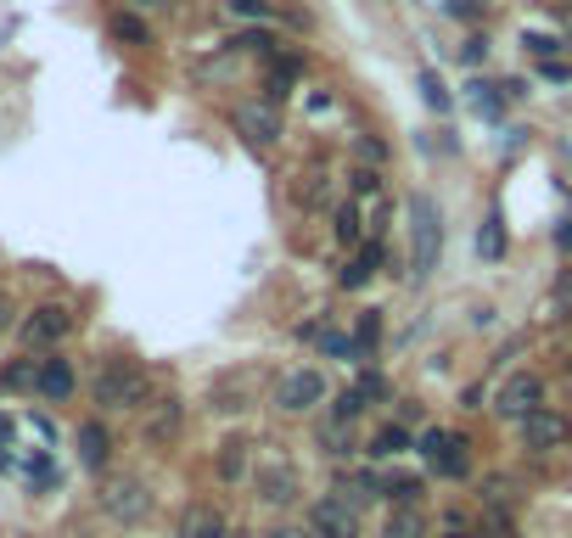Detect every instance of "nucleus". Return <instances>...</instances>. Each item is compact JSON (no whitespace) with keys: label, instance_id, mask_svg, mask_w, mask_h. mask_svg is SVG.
<instances>
[{"label":"nucleus","instance_id":"20e7f679","mask_svg":"<svg viewBox=\"0 0 572 538\" xmlns=\"http://www.w3.org/2000/svg\"><path fill=\"white\" fill-rule=\"evenodd\" d=\"M415 454L427 460V471L438 482H466L472 477V438H460L449 426H427L421 438H415Z\"/></svg>","mask_w":572,"mask_h":538},{"label":"nucleus","instance_id":"f704fd0d","mask_svg":"<svg viewBox=\"0 0 572 538\" xmlns=\"http://www.w3.org/2000/svg\"><path fill=\"white\" fill-rule=\"evenodd\" d=\"M472 107H477V113H488V118L500 113V96H494V85H483V79H477V85H472Z\"/></svg>","mask_w":572,"mask_h":538},{"label":"nucleus","instance_id":"7c9ffc66","mask_svg":"<svg viewBox=\"0 0 572 538\" xmlns=\"http://www.w3.org/2000/svg\"><path fill=\"white\" fill-rule=\"evenodd\" d=\"M421 96H427V107H438V113H449V107H455V96H449L444 85H438V73H421Z\"/></svg>","mask_w":572,"mask_h":538},{"label":"nucleus","instance_id":"412c9836","mask_svg":"<svg viewBox=\"0 0 572 538\" xmlns=\"http://www.w3.org/2000/svg\"><path fill=\"white\" fill-rule=\"evenodd\" d=\"M382 538H432V522L421 505H393L382 522Z\"/></svg>","mask_w":572,"mask_h":538},{"label":"nucleus","instance_id":"ddd939ff","mask_svg":"<svg viewBox=\"0 0 572 538\" xmlns=\"http://www.w3.org/2000/svg\"><path fill=\"white\" fill-rule=\"evenodd\" d=\"M387 264V247H382V236H371L365 247H354V253L343 258V269H337V286L343 292H359V286H371L376 281V269Z\"/></svg>","mask_w":572,"mask_h":538},{"label":"nucleus","instance_id":"dca6fc26","mask_svg":"<svg viewBox=\"0 0 572 538\" xmlns=\"http://www.w3.org/2000/svg\"><path fill=\"white\" fill-rule=\"evenodd\" d=\"M73 443H79V466H85V471H96V477H101V471L113 466V432H107L101 421H79Z\"/></svg>","mask_w":572,"mask_h":538},{"label":"nucleus","instance_id":"4be33fe9","mask_svg":"<svg viewBox=\"0 0 572 538\" xmlns=\"http://www.w3.org/2000/svg\"><path fill=\"white\" fill-rule=\"evenodd\" d=\"M404 449H415V438H410V432H404L399 421H387V426H376V438L365 443V454H371V460H399Z\"/></svg>","mask_w":572,"mask_h":538},{"label":"nucleus","instance_id":"c85d7f7f","mask_svg":"<svg viewBox=\"0 0 572 538\" xmlns=\"http://www.w3.org/2000/svg\"><path fill=\"white\" fill-rule=\"evenodd\" d=\"M34 376H40V359H17V365L0 370V387L12 393V387H34Z\"/></svg>","mask_w":572,"mask_h":538},{"label":"nucleus","instance_id":"4468645a","mask_svg":"<svg viewBox=\"0 0 572 538\" xmlns=\"http://www.w3.org/2000/svg\"><path fill=\"white\" fill-rule=\"evenodd\" d=\"M225 533H230V522L214 499H191L180 510V522H174V538H225Z\"/></svg>","mask_w":572,"mask_h":538},{"label":"nucleus","instance_id":"6e6552de","mask_svg":"<svg viewBox=\"0 0 572 538\" xmlns=\"http://www.w3.org/2000/svg\"><path fill=\"white\" fill-rule=\"evenodd\" d=\"M533 410H544V382L533 376V370H516V376H505L500 393H494V415L522 426Z\"/></svg>","mask_w":572,"mask_h":538},{"label":"nucleus","instance_id":"0eeeda50","mask_svg":"<svg viewBox=\"0 0 572 538\" xmlns=\"http://www.w3.org/2000/svg\"><path fill=\"white\" fill-rule=\"evenodd\" d=\"M230 124H236V135H242L247 146H258V152H270L275 141H281V101H236L230 107Z\"/></svg>","mask_w":572,"mask_h":538},{"label":"nucleus","instance_id":"8fccbe9b","mask_svg":"<svg viewBox=\"0 0 572 538\" xmlns=\"http://www.w3.org/2000/svg\"><path fill=\"white\" fill-rule=\"evenodd\" d=\"M225 538H253V533H236V527H230V533H225Z\"/></svg>","mask_w":572,"mask_h":538},{"label":"nucleus","instance_id":"e433bc0d","mask_svg":"<svg viewBox=\"0 0 572 538\" xmlns=\"http://www.w3.org/2000/svg\"><path fill=\"white\" fill-rule=\"evenodd\" d=\"M359 398H365V404H376V398H387V382H382V376H376V370H365V376H359Z\"/></svg>","mask_w":572,"mask_h":538},{"label":"nucleus","instance_id":"79ce46f5","mask_svg":"<svg viewBox=\"0 0 572 538\" xmlns=\"http://www.w3.org/2000/svg\"><path fill=\"white\" fill-rule=\"evenodd\" d=\"M230 6H236V12H253V17L270 12V0H230Z\"/></svg>","mask_w":572,"mask_h":538},{"label":"nucleus","instance_id":"a878e982","mask_svg":"<svg viewBox=\"0 0 572 538\" xmlns=\"http://www.w3.org/2000/svg\"><path fill=\"white\" fill-rule=\"evenodd\" d=\"M382 494L393 499V505H415V499H421V477H415V471H387Z\"/></svg>","mask_w":572,"mask_h":538},{"label":"nucleus","instance_id":"9b49d317","mask_svg":"<svg viewBox=\"0 0 572 538\" xmlns=\"http://www.w3.org/2000/svg\"><path fill=\"white\" fill-rule=\"evenodd\" d=\"M17 331H23L29 348H57V342L73 337V309H68V303H40V309H34Z\"/></svg>","mask_w":572,"mask_h":538},{"label":"nucleus","instance_id":"423d86ee","mask_svg":"<svg viewBox=\"0 0 572 538\" xmlns=\"http://www.w3.org/2000/svg\"><path fill=\"white\" fill-rule=\"evenodd\" d=\"M320 398H326V376H320L315 365H298V370H286L281 382H275L270 404L281 415H309V410H320Z\"/></svg>","mask_w":572,"mask_h":538},{"label":"nucleus","instance_id":"5701e85b","mask_svg":"<svg viewBox=\"0 0 572 538\" xmlns=\"http://www.w3.org/2000/svg\"><path fill=\"white\" fill-rule=\"evenodd\" d=\"M253 443L247 438H230L225 449H219V482H242L247 477V466H253Z\"/></svg>","mask_w":572,"mask_h":538},{"label":"nucleus","instance_id":"f257e3e1","mask_svg":"<svg viewBox=\"0 0 572 538\" xmlns=\"http://www.w3.org/2000/svg\"><path fill=\"white\" fill-rule=\"evenodd\" d=\"M90 398H96L107 415H135L146 410L152 398H158V382H152V370L141 365V359H107V365L96 370V387H90Z\"/></svg>","mask_w":572,"mask_h":538},{"label":"nucleus","instance_id":"3c124183","mask_svg":"<svg viewBox=\"0 0 572 538\" xmlns=\"http://www.w3.org/2000/svg\"><path fill=\"white\" fill-rule=\"evenodd\" d=\"M79 538H90V533H79Z\"/></svg>","mask_w":572,"mask_h":538},{"label":"nucleus","instance_id":"09e8293b","mask_svg":"<svg viewBox=\"0 0 572 538\" xmlns=\"http://www.w3.org/2000/svg\"><path fill=\"white\" fill-rule=\"evenodd\" d=\"M561 23H567V45H572V6H567V12H561Z\"/></svg>","mask_w":572,"mask_h":538},{"label":"nucleus","instance_id":"f8f14e48","mask_svg":"<svg viewBox=\"0 0 572 538\" xmlns=\"http://www.w3.org/2000/svg\"><path fill=\"white\" fill-rule=\"evenodd\" d=\"M309 533L315 538H359V510L337 494H320L309 505Z\"/></svg>","mask_w":572,"mask_h":538},{"label":"nucleus","instance_id":"7ed1b4c3","mask_svg":"<svg viewBox=\"0 0 572 538\" xmlns=\"http://www.w3.org/2000/svg\"><path fill=\"white\" fill-rule=\"evenodd\" d=\"M253 494L264 499L270 510H286V505H298V499H303L298 466H292V460H286L275 443H264V449L253 454Z\"/></svg>","mask_w":572,"mask_h":538},{"label":"nucleus","instance_id":"1a4fd4ad","mask_svg":"<svg viewBox=\"0 0 572 538\" xmlns=\"http://www.w3.org/2000/svg\"><path fill=\"white\" fill-rule=\"evenodd\" d=\"M258 370H225V376H214V387H208V410L214 415H242L258 404Z\"/></svg>","mask_w":572,"mask_h":538},{"label":"nucleus","instance_id":"c756f323","mask_svg":"<svg viewBox=\"0 0 572 538\" xmlns=\"http://www.w3.org/2000/svg\"><path fill=\"white\" fill-rule=\"evenodd\" d=\"M365 410H371V404L359 398V387H343V393L331 398V415H337V421H359Z\"/></svg>","mask_w":572,"mask_h":538},{"label":"nucleus","instance_id":"2f4dec72","mask_svg":"<svg viewBox=\"0 0 572 538\" xmlns=\"http://www.w3.org/2000/svg\"><path fill=\"white\" fill-rule=\"evenodd\" d=\"M348 191H354V197H376V191H382V174L359 163V169H348Z\"/></svg>","mask_w":572,"mask_h":538},{"label":"nucleus","instance_id":"9d476101","mask_svg":"<svg viewBox=\"0 0 572 538\" xmlns=\"http://www.w3.org/2000/svg\"><path fill=\"white\" fill-rule=\"evenodd\" d=\"M516 432H522V449H528V454H556V449H567V443H572V421L561 410H550V404L533 410Z\"/></svg>","mask_w":572,"mask_h":538},{"label":"nucleus","instance_id":"72a5a7b5","mask_svg":"<svg viewBox=\"0 0 572 538\" xmlns=\"http://www.w3.org/2000/svg\"><path fill=\"white\" fill-rule=\"evenodd\" d=\"M522 45H528L533 57H556L561 51V40H550V34H539V29H522Z\"/></svg>","mask_w":572,"mask_h":538},{"label":"nucleus","instance_id":"a18cd8bd","mask_svg":"<svg viewBox=\"0 0 572 538\" xmlns=\"http://www.w3.org/2000/svg\"><path fill=\"white\" fill-rule=\"evenodd\" d=\"M432 538H483V533H472V527H438Z\"/></svg>","mask_w":572,"mask_h":538},{"label":"nucleus","instance_id":"b1692460","mask_svg":"<svg viewBox=\"0 0 572 538\" xmlns=\"http://www.w3.org/2000/svg\"><path fill=\"white\" fill-rule=\"evenodd\" d=\"M107 34H113L118 45H152V29L141 23V12H113V23H107Z\"/></svg>","mask_w":572,"mask_h":538},{"label":"nucleus","instance_id":"39448f33","mask_svg":"<svg viewBox=\"0 0 572 538\" xmlns=\"http://www.w3.org/2000/svg\"><path fill=\"white\" fill-rule=\"evenodd\" d=\"M96 505H101V516H113V522H124V527H141L146 516H152V488H146L141 477H101V488H96Z\"/></svg>","mask_w":572,"mask_h":538},{"label":"nucleus","instance_id":"49530a36","mask_svg":"<svg viewBox=\"0 0 572 538\" xmlns=\"http://www.w3.org/2000/svg\"><path fill=\"white\" fill-rule=\"evenodd\" d=\"M12 326V298H6V292H0V331Z\"/></svg>","mask_w":572,"mask_h":538},{"label":"nucleus","instance_id":"bb28decb","mask_svg":"<svg viewBox=\"0 0 572 538\" xmlns=\"http://www.w3.org/2000/svg\"><path fill=\"white\" fill-rule=\"evenodd\" d=\"M298 73H303V62H298V57H270V90H264V96L281 101L286 90H292V79H298Z\"/></svg>","mask_w":572,"mask_h":538},{"label":"nucleus","instance_id":"c03bdc74","mask_svg":"<svg viewBox=\"0 0 572 538\" xmlns=\"http://www.w3.org/2000/svg\"><path fill=\"white\" fill-rule=\"evenodd\" d=\"M158 6H169V0H124V12H158Z\"/></svg>","mask_w":572,"mask_h":538},{"label":"nucleus","instance_id":"473e14b6","mask_svg":"<svg viewBox=\"0 0 572 538\" xmlns=\"http://www.w3.org/2000/svg\"><path fill=\"white\" fill-rule=\"evenodd\" d=\"M320 348H326V359H354V337H348V331H326Z\"/></svg>","mask_w":572,"mask_h":538},{"label":"nucleus","instance_id":"f03ea898","mask_svg":"<svg viewBox=\"0 0 572 538\" xmlns=\"http://www.w3.org/2000/svg\"><path fill=\"white\" fill-rule=\"evenodd\" d=\"M444 253V213L427 191H410V281H427Z\"/></svg>","mask_w":572,"mask_h":538},{"label":"nucleus","instance_id":"a19ab883","mask_svg":"<svg viewBox=\"0 0 572 538\" xmlns=\"http://www.w3.org/2000/svg\"><path fill=\"white\" fill-rule=\"evenodd\" d=\"M556 253H572V219H561V225H556Z\"/></svg>","mask_w":572,"mask_h":538},{"label":"nucleus","instance_id":"37998d69","mask_svg":"<svg viewBox=\"0 0 572 538\" xmlns=\"http://www.w3.org/2000/svg\"><path fill=\"white\" fill-rule=\"evenodd\" d=\"M466 62H483L488 57V40H466V51H460Z\"/></svg>","mask_w":572,"mask_h":538},{"label":"nucleus","instance_id":"de8ad7c7","mask_svg":"<svg viewBox=\"0 0 572 538\" xmlns=\"http://www.w3.org/2000/svg\"><path fill=\"white\" fill-rule=\"evenodd\" d=\"M6 438H12V415H0V449H6Z\"/></svg>","mask_w":572,"mask_h":538},{"label":"nucleus","instance_id":"a211bd4d","mask_svg":"<svg viewBox=\"0 0 572 538\" xmlns=\"http://www.w3.org/2000/svg\"><path fill=\"white\" fill-rule=\"evenodd\" d=\"M337 499H348L354 510H365V505H376V499H387L382 494V477L376 471H337V488H331Z\"/></svg>","mask_w":572,"mask_h":538},{"label":"nucleus","instance_id":"2eb2a0df","mask_svg":"<svg viewBox=\"0 0 572 538\" xmlns=\"http://www.w3.org/2000/svg\"><path fill=\"white\" fill-rule=\"evenodd\" d=\"M180 421H186V404H180L174 393H163V398H152V404H146L141 438L152 443V449H163V443H169L174 432H180Z\"/></svg>","mask_w":572,"mask_h":538},{"label":"nucleus","instance_id":"4c0bfd02","mask_svg":"<svg viewBox=\"0 0 572 538\" xmlns=\"http://www.w3.org/2000/svg\"><path fill=\"white\" fill-rule=\"evenodd\" d=\"M455 17H483V0H444Z\"/></svg>","mask_w":572,"mask_h":538},{"label":"nucleus","instance_id":"393cba45","mask_svg":"<svg viewBox=\"0 0 572 538\" xmlns=\"http://www.w3.org/2000/svg\"><path fill=\"white\" fill-rule=\"evenodd\" d=\"M376 337H382V314L365 309V314H359V326H354V365H365V359H371Z\"/></svg>","mask_w":572,"mask_h":538},{"label":"nucleus","instance_id":"6ab92c4d","mask_svg":"<svg viewBox=\"0 0 572 538\" xmlns=\"http://www.w3.org/2000/svg\"><path fill=\"white\" fill-rule=\"evenodd\" d=\"M331 236H337V247L343 253H354V247H365V213H359V202L348 197V202H337V213H331Z\"/></svg>","mask_w":572,"mask_h":538},{"label":"nucleus","instance_id":"ea45409f","mask_svg":"<svg viewBox=\"0 0 572 538\" xmlns=\"http://www.w3.org/2000/svg\"><path fill=\"white\" fill-rule=\"evenodd\" d=\"M264 538H315V533H309V527H292V522H281V527H270Z\"/></svg>","mask_w":572,"mask_h":538},{"label":"nucleus","instance_id":"aec40b11","mask_svg":"<svg viewBox=\"0 0 572 538\" xmlns=\"http://www.w3.org/2000/svg\"><path fill=\"white\" fill-rule=\"evenodd\" d=\"M315 449L326 454V460H348V454H354V421L326 415V421L315 426Z\"/></svg>","mask_w":572,"mask_h":538},{"label":"nucleus","instance_id":"58836bf2","mask_svg":"<svg viewBox=\"0 0 572 538\" xmlns=\"http://www.w3.org/2000/svg\"><path fill=\"white\" fill-rule=\"evenodd\" d=\"M483 398H488V387H483V382H472L466 393H460V404H466V410H483Z\"/></svg>","mask_w":572,"mask_h":538},{"label":"nucleus","instance_id":"f3484780","mask_svg":"<svg viewBox=\"0 0 572 538\" xmlns=\"http://www.w3.org/2000/svg\"><path fill=\"white\" fill-rule=\"evenodd\" d=\"M34 393L51 398V404H62V398H73V365L62 354H45L40 359V376H34Z\"/></svg>","mask_w":572,"mask_h":538},{"label":"nucleus","instance_id":"cd10ccee","mask_svg":"<svg viewBox=\"0 0 572 538\" xmlns=\"http://www.w3.org/2000/svg\"><path fill=\"white\" fill-rule=\"evenodd\" d=\"M477 253H483V258H505V219H500V208L488 213V225L477 230Z\"/></svg>","mask_w":572,"mask_h":538},{"label":"nucleus","instance_id":"c9c22d12","mask_svg":"<svg viewBox=\"0 0 572 538\" xmlns=\"http://www.w3.org/2000/svg\"><path fill=\"white\" fill-rule=\"evenodd\" d=\"M359 157H365V169H376V163H387V146L376 135H359Z\"/></svg>","mask_w":572,"mask_h":538}]
</instances>
